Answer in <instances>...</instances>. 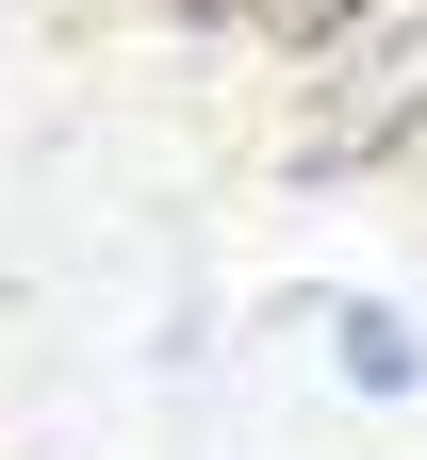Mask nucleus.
<instances>
[{
    "label": "nucleus",
    "mask_w": 427,
    "mask_h": 460,
    "mask_svg": "<svg viewBox=\"0 0 427 460\" xmlns=\"http://www.w3.org/2000/svg\"><path fill=\"white\" fill-rule=\"evenodd\" d=\"M198 17H230L247 49H345L361 17H378V0H198Z\"/></svg>",
    "instance_id": "obj_1"
},
{
    "label": "nucleus",
    "mask_w": 427,
    "mask_h": 460,
    "mask_svg": "<svg viewBox=\"0 0 427 460\" xmlns=\"http://www.w3.org/2000/svg\"><path fill=\"white\" fill-rule=\"evenodd\" d=\"M329 362H345V394H411V378H427V345H411L395 313H345V329H329Z\"/></svg>",
    "instance_id": "obj_2"
}]
</instances>
